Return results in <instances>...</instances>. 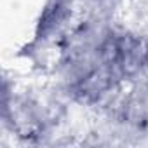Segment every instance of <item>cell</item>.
I'll list each match as a JSON object with an SVG mask.
<instances>
[{
	"mask_svg": "<svg viewBox=\"0 0 148 148\" xmlns=\"http://www.w3.org/2000/svg\"><path fill=\"white\" fill-rule=\"evenodd\" d=\"M71 18L70 0H49L45 4L35 30V42H47L49 38L61 37V32Z\"/></svg>",
	"mask_w": 148,
	"mask_h": 148,
	"instance_id": "1",
	"label": "cell"
}]
</instances>
